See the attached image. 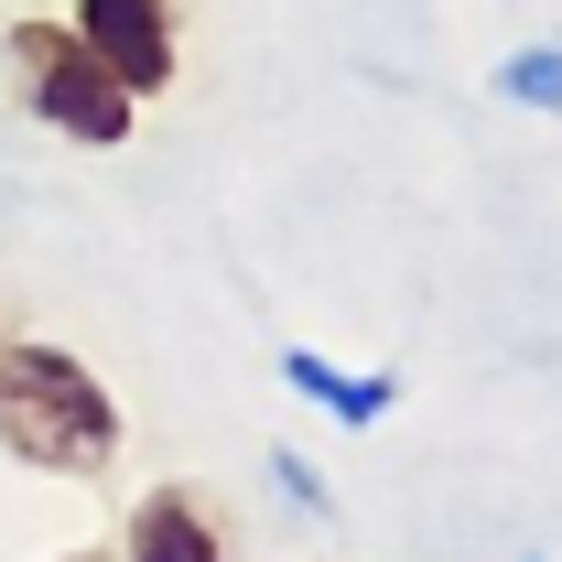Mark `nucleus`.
<instances>
[{"mask_svg":"<svg viewBox=\"0 0 562 562\" xmlns=\"http://www.w3.org/2000/svg\"><path fill=\"white\" fill-rule=\"evenodd\" d=\"M271 487L292 497V519H303V530H336V487H325V476H314L292 443H271Z\"/></svg>","mask_w":562,"mask_h":562,"instance_id":"7","label":"nucleus"},{"mask_svg":"<svg viewBox=\"0 0 562 562\" xmlns=\"http://www.w3.org/2000/svg\"><path fill=\"white\" fill-rule=\"evenodd\" d=\"M131 443L120 390L44 336H0V454L33 476H109Z\"/></svg>","mask_w":562,"mask_h":562,"instance_id":"1","label":"nucleus"},{"mask_svg":"<svg viewBox=\"0 0 562 562\" xmlns=\"http://www.w3.org/2000/svg\"><path fill=\"white\" fill-rule=\"evenodd\" d=\"M55 562H120V541H76V552H55Z\"/></svg>","mask_w":562,"mask_h":562,"instance_id":"8","label":"nucleus"},{"mask_svg":"<svg viewBox=\"0 0 562 562\" xmlns=\"http://www.w3.org/2000/svg\"><path fill=\"white\" fill-rule=\"evenodd\" d=\"M281 390L314 401L325 422H347V432L401 412V379H390V368H336V357H314V347H281Z\"/></svg>","mask_w":562,"mask_h":562,"instance_id":"5","label":"nucleus"},{"mask_svg":"<svg viewBox=\"0 0 562 562\" xmlns=\"http://www.w3.org/2000/svg\"><path fill=\"white\" fill-rule=\"evenodd\" d=\"M487 87L508 98V109H541V120H562V33H541V44H508L487 66Z\"/></svg>","mask_w":562,"mask_h":562,"instance_id":"6","label":"nucleus"},{"mask_svg":"<svg viewBox=\"0 0 562 562\" xmlns=\"http://www.w3.org/2000/svg\"><path fill=\"white\" fill-rule=\"evenodd\" d=\"M66 22L98 44V66L120 76L131 98H162L173 66H184V44H173V0H76Z\"/></svg>","mask_w":562,"mask_h":562,"instance_id":"3","label":"nucleus"},{"mask_svg":"<svg viewBox=\"0 0 562 562\" xmlns=\"http://www.w3.org/2000/svg\"><path fill=\"white\" fill-rule=\"evenodd\" d=\"M120 562H227V508L195 476H162L120 519Z\"/></svg>","mask_w":562,"mask_h":562,"instance_id":"4","label":"nucleus"},{"mask_svg":"<svg viewBox=\"0 0 562 562\" xmlns=\"http://www.w3.org/2000/svg\"><path fill=\"white\" fill-rule=\"evenodd\" d=\"M0 76H11V98L55 140H76V151H120V140L140 131V98L98 66V44H87L76 22H55V11H22V22H11Z\"/></svg>","mask_w":562,"mask_h":562,"instance_id":"2","label":"nucleus"},{"mask_svg":"<svg viewBox=\"0 0 562 562\" xmlns=\"http://www.w3.org/2000/svg\"><path fill=\"white\" fill-rule=\"evenodd\" d=\"M0 336H22V325H11V303H0Z\"/></svg>","mask_w":562,"mask_h":562,"instance_id":"9","label":"nucleus"},{"mask_svg":"<svg viewBox=\"0 0 562 562\" xmlns=\"http://www.w3.org/2000/svg\"><path fill=\"white\" fill-rule=\"evenodd\" d=\"M519 562H541V552H519Z\"/></svg>","mask_w":562,"mask_h":562,"instance_id":"10","label":"nucleus"}]
</instances>
